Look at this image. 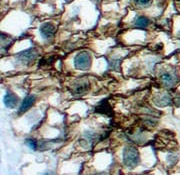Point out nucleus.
<instances>
[{
	"instance_id": "18",
	"label": "nucleus",
	"mask_w": 180,
	"mask_h": 175,
	"mask_svg": "<svg viewBox=\"0 0 180 175\" xmlns=\"http://www.w3.org/2000/svg\"><path fill=\"white\" fill-rule=\"evenodd\" d=\"M178 36L180 37V30H179V32H178Z\"/></svg>"
},
{
	"instance_id": "4",
	"label": "nucleus",
	"mask_w": 180,
	"mask_h": 175,
	"mask_svg": "<svg viewBox=\"0 0 180 175\" xmlns=\"http://www.w3.org/2000/svg\"><path fill=\"white\" fill-rule=\"evenodd\" d=\"M89 89V82L87 81V79H80L74 82V84L71 86V92L73 93V95H83Z\"/></svg>"
},
{
	"instance_id": "19",
	"label": "nucleus",
	"mask_w": 180,
	"mask_h": 175,
	"mask_svg": "<svg viewBox=\"0 0 180 175\" xmlns=\"http://www.w3.org/2000/svg\"><path fill=\"white\" fill-rule=\"evenodd\" d=\"M66 1H70V0H66Z\"/></svg>"
},
{
	"instance_id": "20",
	"label": "nucleus",
	"mask_w": 180,
	"mask_h": 175,
	"mask_svg": "<svg viewBox=\"0 0 180 175\" xmlns=\"http://www.w3.org/2000/svg\"><path fill=\"white\" fill-rule=\"evenodd\" d=\"M178 1H179V2H180V0H178Z\"/></svg>"
},
{
	"instance_id": "13",
	"label": "nucleus",
	"mask_w": 180,
	"mask_h": 175,
	"mask_svg": "<svg viewBox=\"0 0 180 175\" xmlns=\"http://www.w3.org/2000/svg\"><path fill=\"white\" fill-rule=\"evenodd\" d=\"M10 42V37L7 36L6 34L4 33H1V47H8L9 46V44L11 43H8Z\"/></svg>"
},
{
	"instance_id": "10",
	"label": "nucleus",
	"mask_w": 180,
	"mask_h": 175,
	"mask_svg": "<svg viewBox=\"0 0 180 175\" xmlns=\"http://www.w3.org/2000/svg\"><path fill=\"white\" fill-rule=\"evenodd\" d=\"M161 80H162V83H163L166 87H173V85L175 84V78L169 73L162 74Z\"/></svg>"
},
{
	"instance_id": "2",
	"label": "nucleus",
	"mask_w": 180,
	"mask_h": 175,
	"mask_svg": "<svg viewBox=\"0 0 180 175\" xmlns=\"http://www.w3.org/2000/svg\"><path fill=\"white\" fill-rule=\"evenodd\" d=\"M91 66V55L87 51L79 52L74 58V67L78 70H88Z\"/></svg>"
},
{
	"instance_id": "16",
	"label": "nucleus",
	"mask_w": 180,
	"mask_h": 175,
	"mask_svg": "<svg viewBox=\"0 0 180 175\" xmlns=\"http://www.w3.org/2000/svg\"><path fill=\"white\" fill-rule=\"evenodd\" d=\"M175 101H176V102H175V104H176L177 106H178V107H180V99H176Z\"/></svg>"
},
{
	"instance_id": "17",
	"label": "nucleus",
	"mask_w": 180,
	"mask_h": 175,
	"mask_svg": "<svg viewBox=\"0 0 180 175\" xmlns=\"http://www.w3.org/2000/svg\"><path fill=\"white\" fill-rule=\"evenodd\" d=\"M42 175H55V174H54L53 172H45V173Z\"/></svg>"
},
{
	"instance_id": "3",
	"label": "nucleus",
	"mask_w": 180,
	"mask_h": 175,
	"mask_svg": "<svg viewBox=\"0 0 180 175\" xmlns=\"http://www.w3.org/2000/svg\"><path fill=\"white\" fill-rule=\"evenodd\" d=\"M37 57H38V51L36 48H29L17 54L16 59L23 65H30L35 61Z\"/></svg>"
},
{
	"instance_id": "14",
	"label": "nucleus",
	"mask_w": 180,
	"mask_h": 175,
	"mask_svg": "<svg viewBox=\"0 0 180 175\" xmlns=\"http://www.w3.org/2000/svg\"><path fill=\"white\" fill-rule=\"evenodd\" d=\"M134 2L139 5V6L141 7H146V6H149L151 4V2H152V0H133Z\"/></svg>"
},
{
	"instance_id": "11",
	"label": "nucleus",
	"mask_w": 180,
	"mask_h": 175,
	"mask_svg": "<svg viewBox=\"0 0 180 175\" xmlns=\"http://www.w3.org/2000/svg\"><path fill=\"white\" fill-rule=\"evenodd\" d=\"M96 111H98L99 113L109 114V113H111V107L108 105L107 101H102L100 103L99 106H97Z\"/></svg>"
},
{
	"instance_id": "15",
	"label": "nucleus",
	"mask_w": 180,
	"mask_h": 175,
	"mask_svg": "<svg viewBox=\"0 0 180 175\" xmlns=\"http://www.w3.org/2000/svg\"><path fill=\"white\" fill-rule=\"evenodd\" d=\"M25 143H26L28 147H30L31 149H33V150H35L37 147V143L34 139H27L26 141H25Z\"/></svg>"
},
{
	"instance_id": "5",
	"label": "nucleus",
	"mask_w": 180,
	"mask_h": 175,
	"mask_svg": "<svg viewBox=\"0 0 180 175\" xmlns=\"http://www.w3.org/2000/svg\"><path fill=\"white\" fill-rule=\"evenodd\" d=\"M55 32H56V28L52 23H50V22H45V23H43L40 26V33H41V35L44 39L52 38Z\"/></svg>"
},
{
	"instance_id": "8",
	"label": "nucleus",
	"mask_w": 180,
	"mask_h": 175,
	"mask_svg": "<svg viewBox=\"0 0 180 175\" xmlns=\"http://www.w3.org/2000/svg\"><path fill=\"white\" fill-rule=\"evenodd\" d=\"M34 102H35V96H33V95H28V96H26V97L24 98L23 102H22L21 106H20L18 113H19V114H22V113L26 112L28 109H29L31 106L34 104Z\"/></svg>"
},
{
	"instance_id": "6",
	"label": "nucleus",
	"mask_w": 180,
	"mask_h": 175,
	"mask_svg": "<svg viewBox=\"0 0 180 175\" xmlns=\"http://www.w3.org/2000/svg\"><path fill=\"white\" fill-rule=\"evenodd\" d=\"M18 97H17L15 94L12 93V92H8L7 94H5L4 96V104L6 106L7 108H14L15 106L17 105V103H18Z\"/></svg>"
},
{
	"instance_id": "12",
	"label": "nucleus",
	"mask_w": 180,
	"mask_h": 175,
	"mask_svg": "<svg viewBox=\"0 0 180 175\" xmlns=\"http://www.w3.org/2000/svg\"><path fill=\"white\" fill-rule=\"evenodd\" d=\"M54 62V57H44L40 60L39 67H49Z\"/></svg>"
},
{
	"instance_id": "7",
	"label": "nucleus",
	"mask_w": 180,
	"mask_h": 175,
	"mask_svg": "<svg viewBox=\"0 0 180 175\" xmlns=\"http://www.w3.org/2000/svg\"><path fill=\"white\" fill-rule=\"evenodd\" d=\"M153 100L155 104L160 106V107H164V106L169 105L171 103V98L168 94H157Z\"/></svg>"
},
{
	"instance_id": "1",
	"label": "nucleus",
	"mask_w": 180,
	"mask_h": 175,
	"mask_svg": "<svg viewBox=\"0 0 180 175\" xmlns=\"http://www.w3.org/2000/svg\"><path fill=\"white\" fill-rule=\"evenodd\" d=\"M140 160L139 152L134 146H126L123 150V163L128 168H134Z\"/></svg>"
},
{
	"instance_id": "9",
	"label": "nucleus",
	"mask_w": 180,
	"mask_h": 175,
	"mask_svg": "<svg viewBox=\"0 0 180 175\" xmlns=\"http://www.w3.org/2000/svg\"><path fill=\"white\" fill-rule=\"evenodd\" d=\"M149 23H150L149 19L145 16H138L134 20V25L137 28H146L149 25Z\"/></svg>"
}]
</instances>
